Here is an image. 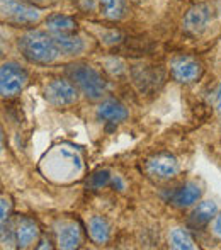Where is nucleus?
<instances>
[{
	"mask_svg": "<svg viewBox=\"0 0 221 250\" xmlns=\"http://www.w3.org/2000/svg\"><path fill=\"white\" fill-rule=\"evenodd\" d=\"M111 179H112V175L109 174V170L104 168V170H97L90 175L89 184L94 191H99V189H102V188H106V186L111 184Z\"/></svg>",
	"mask_w": 221,
	"mask_h": 250,
	"instance_id": "nucleus-19",
	"label": "nucleus"
},
{
	"mask_svg": "<svg viewBox=\"0 0 221 250\" xmlns=\"http://www.w3.org/2000/svg\"><path fill=\"white\" fill-rule=\"evenodd\" d=\"M168 244L172 249H179V250H191L196 249V244L192 240L191 233L184 228H174L168 235Z\"/></svg>",
	"mask_w": 221,
	"mask_h": 250,
	"instance_id": "nucleus-18",
	"label": "nucleus"
},
{
	"mask_svg": "<svg viewBox=\"0 0 221 250\" xmlns=\"http://www.w3.org/2000/svg\"><path fill=\"white\" fill-rule=\"evenodd\" d=\"M202 72H204L202 63L191 55H179L170 63V73L179 83L194 82V80L201 79Z\"/></svg>",
	"mask_w": 221,
	"mask_h": 250,
	"instance_id": "nucleus-5",
	"label": "nucleus"
},
{
	"mask_svg": "<svg viewBox=\"0 0 221 250\" xmlns=\"http://www.w3.org/2000/svg\"><path fill=\"white\" fill-rule=\"evenodd\" d=\"M14 231H16V244L20 249L31 247L40 238V227L29 216H17L14 221Z\"/></svg>",
	"mask_w": 221,
	"mask_h": 250,
	"instance_id": "nucleus-8",
	"label": "nucleus"
},
{
	"mask_svg": "<svg viewBox=\"0 0 221 250\" xmlns=\"http://www.w3.org/2000/svg\"><path fill=\"white\" fill-rule=\"evenodd\" d=\"M2 17L16 26H29L40 19V12L22 0H2Z\"/></svg>",
	"mask_w": 221,
	"mask_h": 250,
	"instance_id": "nucleus-4",
	"label": "nucleus"
},
{
	"mask_svg": "<svg viewBox=\"0 0 221 250\" xmlns=\"http://www.w3.org/2000/svg\"><path fill=\"white\" fill-rule=\"evenodd\" d=\"M89 235L92 238L94 244L97 245H104L109 242V237H111V225L109 221L106 220L104 216H92L89 220Z\"/></svg>",
	"mask_w": 221,
	"mask_h": 250,
	"instance_id": "nucleus-15",
	"label": "nucleus"
},
{
	"mask_svg": "<svg viewBox=\"0 0 221 250\" xmlns=\"http://www.w3.org/2000/svg\"><path fill=\"white\" fill-rule=\"evenodd\" d=\"M111 186H112L114 189H118V191H121V192L126 189V186H124V182H122V179H121V177H118V175H112Z\"/></svg>",
	"mask_w": 221,
	"mask_h": 250,
	"instance_id": "nucleus-22",
	"label": "nucleus"
},
{
	"mask_svg": "<svg viewBox=\"0 0 221 250\" xmlns=\"http://www.w3.org/2000/svg\"><path fill=\"white\" fill-rule=\"evenodd\" d=\"M56 41V46H58L60 53L63 55H79L83 51L85 43L80 36L73 34H63V36H53Z\"/></svg>",
	"mask_w": 221,
	"mask_h": 250,
	"instance_id": "nucleus-16",
	"label": "nucleus"
},
{
	"mask_svg": "<svg viewBox=\"0 0 221 250\" xmlns=\"http://www.w3.org/2000/svg\"><path fill=\"white\" fill-rule=\"evenodd\" d=\"M27 83V72L17 63H3L0 68V92L3 97H14L22 92Z\"/></svg>",
	"mask_w": 221,
	"mask_h": 250,
	"instance_id": "nucleus-3",
	"label": "nucleus"
},
{
	"mask_svg": "<svg viewBox=\"0 0 221 250\" xmlns=\"http://www.w3.org/2000/svg\"><path fill=\"white\" fill-rule=\"evenodd\" d=\"M46 26L53 36H63V34L77 33V22L73 17L65 14H51L46 19Z\"/></svg>",
	"mask_w": 221,
	"mask_h": 250,
	"instance_id": "nucleus-14",
	"label": "nucleus"
},
{
	"mask_svg": "<svg viewBox=\"0 0 221 250\" xmlns=\"http://www.w3.org/2000/svg\"><path fill=\"white\" fill-rule=\"evenodd\" d=\"M66 73L87 99H100L107 92V80L102 77V73H99L92 66L83 65V63H73V65H68Z\"/></svg>",
	"mask_w": 221,
	"mask_h": 250,
	"instance_id": "nucleus-2",
	"label": "nucleus"
},
{
	"mask_svg": "<svg viewBox=\"0 0 221 250\" xmlns=\"http://www.w3.org/2000/svg\"><path fill=\"white\" fill-rule=\"evenodd\" d=\"M201 194H202L201 186L194 181H189V182H185V184H182L181 188L174 192L172 203L179 208H187V206H192L194 203H198V201L201 199Z\"/></svg>",
	"mask_w": 221,
	"mask_h": 250,
	"instance_id": "nucleus-12",
	"label": "nucleus"
},
{
	"mask_svg": "<svg viewBox=\"0 0 221 250\" xmlns=\"http://www.w3.org/2000/svg\"><path fill=\"white\" fill-rule=\"evenodd\" d=\"M146 172L159 181H167L177 175L179 162L170 153H157L146 162Z\"/></svg>",
	"mask_w": 221,
	"mask_h": 250,
	"instance_id": "nucleus-7",
	"label": "nucleus"
},
{
	"mask_svg": "<svg viewBox=\"0 0 221 250\" xmlns=\"http://www.w3.org/2000/svg\"><path fill=\"white\" fill-rule=\"evenodd\" d=\"M44 97L55 107H70L77 102L75 83L65 79H53L44 89Z\"/></svg>",
	"mask_w": 221,
	"mask_h": 250,
	"instance_id": "nucleus-6",
	"label": "nucleus"
},
{
	"mask_svg": "<svg viewBox=\"0 0 221 250\" xmlns=\"http://www.w3.org/2000/svg\"><path fill=\"white\" fill-rule=\"evenodd\" d=\"M17 44H19V50L24 55V58L36 65H50L60 53L55 38L38 29H31L22 36H19Z\"/></svg>",
	"mask_w": 221,
	"mask_h": 250,
	"instance_id": "nucleus-1",
	"label": "nucleus"
},
{
	"mask_svg": "<svg viewBox=\"0 0 221 250\" xmlns=\"http://www.w3.org/2000/svg\"><path fill=\"white\" fill-rule=\"evenodd\" d=\"M10 199H7L5 196L2 198V225H5L7 223V220H9V214H10Z\"/></svg>",
	"mask_w": 221,
	"mask_h": 250,
	"instance_id": "nucleus-20",
	"label": "nucleus"
},
{
	"mask_svg": "<svg viewBox=\"0 0 221 250\" xmlns=\"http://www.w3.org/2000/svg\"><path fill=\"white\" fill-rule=\"evenodd\" d=\"M218 214V206L213 201H202L198 206L192 209L191 216H189V223L194 228H201L204 225H208L213 218Z\"/></svg>",
	"mask_w": 221,
	"mask_h": 250,
	"instance_id": "nucleus-13",
	"label": "nucleus"
},
{
	"mask_svg": "<svg viewBox=\"0 0 221 250\" xmlns=\"http://www.w3.org/2000/svg\"><path fill=\"white\" fill-rule=\"evenodd\" d=\"M126 118H128V109L118 99H104L97 107V119L104 123L118 125V123L124 121Z\"/></svg>",
	"mask_w": 221,
	"mask_h": 250,
	"instance_id": "nucleus-11",
	"label": "nucleus"
},
{
	"mask_svg": "<svg viewBox=\"0 0 221 250\" xmlns=\"http://www.w3.org/2000/svg\"><path fill=\"white\" fill-rule=\"evenodd\" d=\"M216 111L221 114V83L218 87V92H216Z\"/></svg>",
	"mask_w": 221,
	"mask_h": 250,
	"instance_id": "nucleus-25",
	"label": "nucleus"
},
{
	"mask_svg": "<svg viewBox=\"0 0 221 250\" xmlns=\"http://www.w3.org/2000/svg\"><path fill=\"white\" fill-rule=\"evenodd\" d=\"M100 14L109 21H121L126 16V0H100Z\"/></svg>",
	"mask_w": 221,
	"mask_h": 250,
	"instance_id": "nucleus-17",
	"label": "nucleus"
},
{
	"mask_svg": "<svg viewBox=\"0 0 221 250\" xmlns=\"http://www.w3.org/2000/svg\"><path fill=\"white\" fill-rule=\"evenodd\" d=\"M24 2L31 3V5H40V7H46V5H50V3L56 2V0H24Z\"/></svg>",
	"mask_w": 221,
	"mask_h": 250,
	"instance_id": "nucleus-23",
	"label": "nucleus"
},
{
	"mask_svg": "<svg viewBox=\"0 0 221 250\" xmlns=\"http://www.w3.org/2000/svg\"><path fill=\"white\" fill-rule=\"evenodd\" d=\"M56 238L61 249H77L82 242V230L73 220H63L56 225Z\"/></svg>",
	"mask_w": 221,
	"mask_h": 250,
	"instance_id": "nucleus-10",
	"label": "nucleus"
},
{
	"mask_svg": "<svg viewBox=\"0 0 221 250\" xmlns=\"http://www.w3.org/2000/svg\"><path fill=\"white\" fill-rule=\"evenodd\" d=\"M82 10H92L94 9V0H79V3H82Z\"/></svg>",
	"mask_w": 221,
	"mask_h": 250,
	"instance_id": "nucleus-24",
	"label": "nucleus"
},
{
	"mask_svg": "<svg viewBox=\"0 0 221 250\" xmlns=\"http://www.w3.org/2000/svg\"><path fill=\"white\" fill-rule=\"evenodd\" d=\"M211 230H213V235H215V237H218L221 240V211L215 216V221H213Z\"/></svg>",
	"mask_w": 221,
	"mask_h": 250,
	"instance_id": "nucleus-21",
	"label": "nucleus"
},
{
	"mask_svg": "<svg viewBox=\"0 0 221 250\" xmlns=\"http://www.w3.org/2000/svg\"><path fill=\"white\" fill-rule=\"evenodd\" d=\"M211 19V9L208 3H198L184 17V29L189 34H201L208 27Z\"/></svg>",
	"mask_w": 221,
	"mask_h": 250,
	"instance_id": "nucleus-9",
	"label": "nucleus"
}]
</instances>
